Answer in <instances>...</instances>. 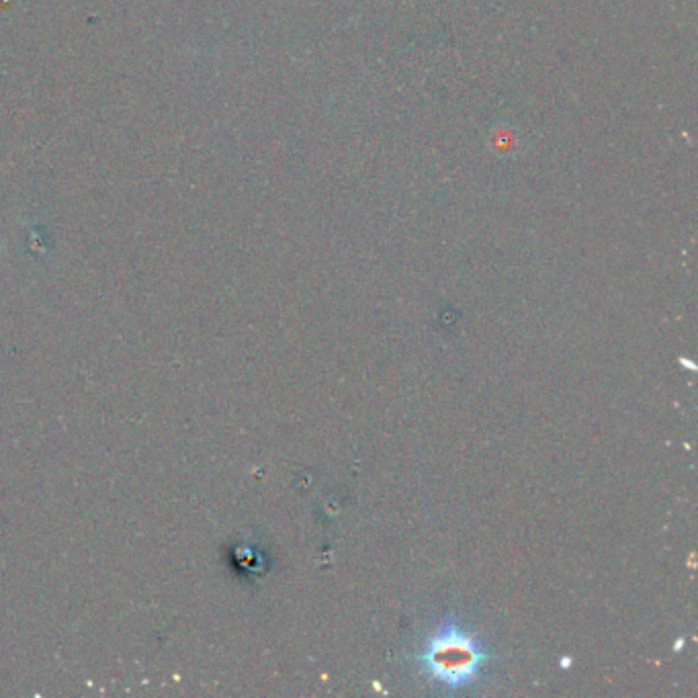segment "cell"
I'll list each match as a JSON object with an SVG mask.
<instances>
[{
	"instance_id": "cell-1",
	"label": "cell",
	"mask_w": 698,
	"mask_h": 698,
	"mask_svg": "<svg viewBox=\"0 0 698 698\" xmlns=\"http://www.w3.org/2000/svg\"><path fill=\"white\" fill-rule=\"evenodd\" d=\"M420 662L426 672L443 686L457 690L473 682L486 664V653L471 635L447 621L439 631L428 637Z\"/></svg>"
}]
</instances>
